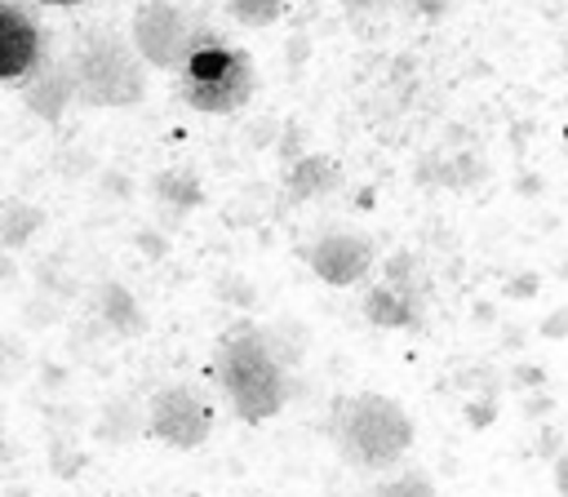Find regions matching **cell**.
Here are the masks:
<instances>
[{
  "label": "cell",
  "instance_id": "1",
  "mask_svg": "<svg viewBox=\"0 0 568 497\" xmlns=\"http://www.w3.org/2000/svg\"><path fill=\"white\" fill-rule=\"evenodd\" d=\"M213 382L226 395L240 422H271L288 399L284 355L275 351L271 333L240 320L213 346Z\"/></svg>",
  "mask_w": 568,
  "mask_h": 497
},
{
  "label": "cell",
  "instance_id": "2",
  "mask_svg": "<svg viewBox=\"0 0 568 497\" xmlns=\"http://www.w3.org/2000/svg\"><path fill=\"white\" fill-rule=\"evenodd\" d=\"M328 439L351 470L382 475V470L399 466V457L413 448V422H408L404 404H395L390 395L359 390V395H342L333 404Z\"/></svg>",
  "mask_w": 568,
  "mask_h": 497
},
{
  "label": "cell",
  "instance_id": "3",
  "mask_svg": "<svg viewBox=\"0 0 568 497\" xmlns=\"http://www.w3.org/2000/svg\"><path fill=\"white\" fill-rule=\"evenodd\" d=\"M253 89H257V71L248 49L226 44L222 31L195 22L191 49L173 71V93L200 115H235L240 106H248Z\"/></svg>",
  "mask_w": 568,
  "mask_h": 497
},
{
  "label": "cell",
  "instance_id": "4",
  "mask_svg": "<svg viewBox=\"0 0 568 497\" xmlns=\"http://www.w3.org/2000/svg\"><path fill=\"white\" fill-rule=\"evenodd\" d=\"M67 67L75 80V98L89 106H138L146 98L142 53L111 27L89 31Z\"/></svg>",
  "mask_w": 568,
  "mask_h": 497
},
{
  "label": "cell",
  "instance_id": "5",
  "mask_svg": "<svg viewBox=\"0 0 568 497\" xmlns=\"http://www.w3.org/2000/svg\"><path fill=\"white\" fill-rule=\"evenodd\" d=\"M213 430V404L191 382H169L146 404V435L169 448H195Z\"/></svg>",
  "mask_w": 568,
  "mask_h": 497
},
{
  "label": "cell",
  "instance_id": "6",
  "mask_svg": "<svg viewBox=\"0 0 568 497\" xmlns=\"http://www.w3.org/2000/svg\"><path fill=\"white\" fill-rule=\"evenodd\" d=\"M191 36H195V22L173 0H142L133 9L129 40H133V49L142 53L146 67L178 71L182 58H186V49H191Z\"/></svg>",
  "mask_w": 568,
  "mask_h": 497
},
{
  "label": "cell",
  "instance_id": "7",
  "mask_svg": "<svg viewBox=\"0 0 568 497\" xmlns=\"http://www.w3.org/2000/svg\"><path fill=\"white\" fill-rule=\"evenodd\" d=\"M44 67V31L18 0H0V75L4 84H27Z\"/></svg>",
  "mask_w": 568,
  "mask_h": 497
},
{
  "label": "cell",
  "instance_id": "8",
  "mask_svg": "<svg viewBox=\"0 0 568 497\" xmlns=\"http://www.w3.org/2000/svg\"><path fill=\"white\" fill-rule=\"evenodd\" d=\"M373 257V240L359 231H328L315 244H306V266L333 288H351L355 280H364Z\"/></svg>",
  "mask_w": 568,
  "mask_h": 497
},
{
  "label": "cell",
  "instance_id": "9",
  "mask_svg": "<svg viewBox=\"0 0 568 497\" xmlns=\"http://www.w3.org/2000/svg\"><path fill=\"white\" fill-rule=\"evenodd\" d=\"M422 288H404L395 280H382L364 293V320L377 328H422Z\"/></svg>",
  "mask_w": 568,
  "mask_h": 497
},
{
  "label": "cell",
  "instance_id": "10",
  "mask_svg": "<svg viewBox=\"0 0 568 497\" xmlns=\"http://www.w3.org/2000/svg\"><path fill=\"white\" fill-rule=\"evenodd\" d=\"M75 98V80H71V67L62 71H36V84H27V106L40 111L44 120H58L67 111V102Z\"/></svg>",
  "mask_w": 568,
  "mask_h": 497
},
{
  "label": "cell",
  "instance_id": "11",
  "mask_svg": "<svg viewBox=\"0 0 568 497\" xmlns=\"http://www.w3.org/2000/svg\"><path fill=\"white\" fill-rule=\"evenodd\" d=\"M333 186H337V164L328 155H302L288 169V195L293 200H306V195H320V191H333Z\"/></svg>",
  "mask_w": 568,
  "mask_h": 497
},
{
  "label": "cell",
  "instance_id": "12",
  "mask_svg": "<svg viewBox=\"0 0 568 497\" xmlns=\"http://www.w3.org/2000/svg\"><path fill=\"white\" fill-rule=\"evenodd\" d=\"M368 497H435V484H430V475H426V470L404 466V470L386 475L382 484H373V488H368Z\"/></svg>",
  "mask_w": 568,
  "mask_h": 497
},
{
  "label": "cell",
  "instance_id": "13",
  "mask_svg": "<svg viewBox=\"0 0 568 497\" xmlns=\"http://www.w3.org/2000/svg\"><path fill=\"white\" fill-rule=\"evenodd\" d=\"M40 209H31V204H22V200H4V244L9 248H18V244H27V235L31 231H40Z\"/></svg>",
  "mask_w": 568,
  "mask_h": 497
},
{
  "label": "cell",
  "instance_id": "14",
  "mask_svg": "<svg viewBox=\"0 0 568 497\" xmlns=\"http://www.w3.org/2000/svg\"><path fill=\"white\" fill-rule=\"evenodd\" d=\"M240 27H271L284 18V0H222Z\"/></svg>",
  "mask_w": 568,
  "mask_h": 497
},
{
  "label": "cell",
  "instance_id": "15",
  "mask_svg": "<svg viewBox=\"0 0 568 497\" xmlns=\"http://www.w3.org/2000/svg\"><path fill=\"white\" fill-rule=\"evenodd\" d=\"M448 4H453V0H413V13H422V18H439Z\"/></svg>",
  "mask_w": 568,
  "mask_h": 497
},
{
  "label": "cell",
  "instance_id": "16",
  "mask_svg": "<svg viewBox=\"0 0 568 497\" xmlns=\"http://www.w3.org/2000/svg\"><path fill=\"white\" fill-rule=\"evenodd\" d=\"M555 488H559V497H568V448L555 457Z\"/></svg>",
  "mask_w": 568,
  "mask_h": 497
},
{
  "label": "cell",
  "instance_id": "17",
  "mask_svg": "<svg viewBox=\"0 0 568 497\" xmlns=\"http://www.w3.org/2000/svg\"><path fill=\"white\" fill-rule=\"evenodd\" d=\"M36 4H53V9H71V4H80V0H36Z\"/></svg>",
  "mask_w": 568,
  "mask_h": 497
},
{
  "label": "cell",
  "instance_id": "18",
  "mask_svg": "<svg viewBox=\"0 0 568 497\" xmlns=\"http://www.w3.org/2000/svg\"><path fill=\"white\" fill-rule=\"evenodd\" d=\"M351 9H368V4H386V0H346Z\"/></svg>",
  "mask_w": 568,
  "mask_h": 497
}]
</instances>
